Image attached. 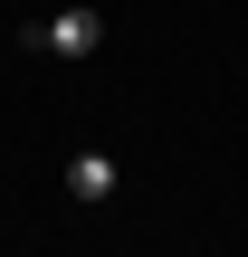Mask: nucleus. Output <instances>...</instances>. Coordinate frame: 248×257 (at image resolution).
Masks as SVG:
<instances>
[{"label": "nucleus", "instance_id": "f03ea898", "mask_svg": "<svg viewBox=\"0 0 248 257\" xmlns=\"http://www.w3.org/2000/svg\"><path fill=\"white\" fill-rule=\"evenodd\" d=\"M67 191H76V200H105V191H115V153H76V162H67Z\"/></svg>", "mask_w": 248, "mask_h": 257}, {"label": "nucleus", "instance_id": "f257e3e1", "mask_svg": "<svg viewBox=\"0 0 248 257\" xmlns=\"http://www.w3.org/2000/svg\"><path fill=\"white\" fill-rule=\"evenodd\" d=\"M19 48H38V57H96L105 48V19L96 10H57V19H29Z\"/></svg>", "mask_w": 248, "mask_h": 257}]
</instances>
